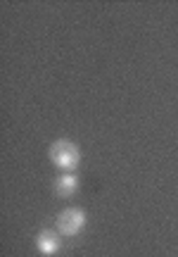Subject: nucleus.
<instances>
[{
  "label": "nucleus",
  "instance_id": "nucleus-1",
  "mask_svg": "<svg viewBox=\"0 0 178 257\" xmlns=\"http://www.w3.org/2000/svg\"><path fill=\"white\" fill-rule=\"evenodd\" d=\"M48 155H50V162L55 167H60V169H64L66 174H72L81 165V150L69 138H57L55 143L50 146Z\"/></svg>",
  "mask_w": 178,
  "mask_h": 257
},
{
  "label": "nucleus",
  "instance_id": "nucleus-2",
  "mask_svg": "<svg viewBox=\"0 0 178 257\" xmlns=\"http://www.w3.org/2000/svg\"><path fill=\"white\" fill-rule=\"evenodd\" d=\"M86 226V212L81 207H66L57 214V231L64 236V238H72L76 233H81Z\"/></svg>",
  "mask_w": 178,
  "mask_h": 257
},
{
  "label": "nucleus",
  "instance_id": "nucleus-3",
  "mask_svg": "<svg viewBox=\"0 0 178 257\" xmlns=\"http://www.w3.org/2000/svg\"><path fill=\"white\" fill-rule=\"evenodd\" d=\"M62 233L60 231H52V229H46L40 231L36 236V250L40 252V255H55V252H60L62 250V238H60Z\"/></svg>",
  "mask_w": 178,
  "mask_h": 257
},
{
  "label": "nucleus",
  "instance_id": "nucleus-4",
  "mask_svg": "<svg viewBox=\"0 0 178 257\" xmlns=\"http://www.w3.org/2000/svg\"><path fill=\"white\" fill-rule=\"evenodd\" d=\"M78 188H81V181L74 174H64L55 179V193L60 198H72V195L78 193Z\"/></svg>",
  "mask_w": 178,
  "mask_h": 257
}]
</instances>
